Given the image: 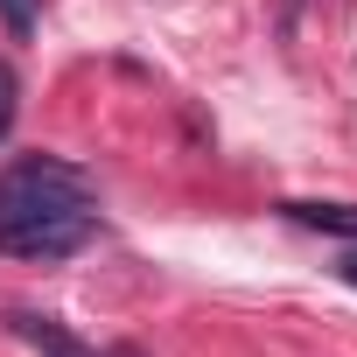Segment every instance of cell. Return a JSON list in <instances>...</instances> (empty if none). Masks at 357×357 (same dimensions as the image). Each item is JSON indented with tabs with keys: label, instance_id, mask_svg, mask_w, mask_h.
I'll use <instances>...</instances> for the list:
<instances>
[{
	"label": "cell",
	"instance_id": "1",
	"mask_svg": "<svg viewBox=\"0 0 357 357\" xmlns=\"http://www.w3.org/2000/svg\"><path fill=\"white\" fill-rule=\"evenodd\" d=\"M91 238V183L56 154H22L0 175V252L70 259Z\"/></svg>",
	"mask_w": 357,
	"mask_h": 357
},
{
	"label": "cell",
	"instance_id": "2",
	"mask_svg": "<svg viewBox=\"0 0 357 357\" xmlns=\"http://www.w3.org/2000/svg\"><path fill=\"white\" fill-rule=\"evenodd\" d=\"M8 329H15L36 357H105V350H91L77 329H63L56 315H36V308H15V315H8Z\"/></svg>",
	"mask_w": 357,
	"mask_h": 357
},
{
	"label": "cell",
	"instance_id": "3",
	"mask_svg": "<svg viewBox=\"0 0 357 357\" xmlns=\"http://www.w3.org/2000/svg\"><path fill=\"white\" fill-rule=\"evenodd\" d=\"M294 225H308V231H329V238H357V204H280Z\"/></svg>",
	"mask_w": 357,
	"mask_h": 357
},
{
	"label": "cell",
	"instance_id": "4",
	"mask_svg": "<svg viewBox=\"0 0 357 357\" xmlns=\"http://www.w3.org/2000/svg\"><path fill=\"white\" fill-rule=\"evenodd\" d=\"M0 22L8 36H36V0H0Z\"/></svg>",
	"mask_w": 357,
	"mask_h": 357
},
{
	"label": "cell",
	"instance_id": "5",
	"mask_svg": "<svg viewBox=\"0 0 357 357\" xmlns=\"http://www.w3.org/2000/svg\"><path fill=\"white\" fill-rule=\"evenodd\" d=\"M15 105H22V84H15L8 63H0V140H8V126H15Z\"/></svg>",
	"mask_w": 357,
	"mask_h": 357
},
{
	"label": "cell",
	"instance_id": "6",
	"mask_svg": "<svg viewBox=\"0 0 357 357\" xmlns=\"http://www.w3.org/2000/svg\"><path fill=\"white\" fill-rule=\"evenodd\" d=\"M336 273H343V280H350V287H357V238H350V252H343V259H336Z\"/></svg>",
	"mask_w": 357,
	"mask_h": 357
}]
</instances>
